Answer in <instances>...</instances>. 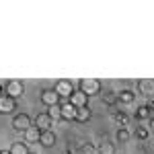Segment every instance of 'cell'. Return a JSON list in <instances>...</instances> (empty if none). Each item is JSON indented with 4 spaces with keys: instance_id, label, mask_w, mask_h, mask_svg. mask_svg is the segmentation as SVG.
<instances>
[{
    "instance_id": "cell-21",
    "label": "cell",
    "mask_w": 154,
    "mask_h": 154,
    "mask_svg": "<svg viewBox=\"0 0 154 154\" xmlns=\"http://www.w3.org/2000/svg\"><path fill=\"white\" fill-rule=\"evenodd\" d=\"M48 115L51 117V121H60V119H62V105L49 107V109H48Z\"/></svg>"
},
{
    "instance_id": "cell-13",
    "label": "cell",
    "mask_w": 154,
    "mask_h": 154,
    "mask_svg": "<svg viewBox=\"0 0 154 154\" xmlns=\"http://www.w3.org/2000/svg\"><path fill=\"white\" fill-rule=\"evenodd\" d=\"M11 154H31V150H29V144L23 142V140H19V142H12L11 144V150H8Z\"/></svg>"
},
{
    "instance_id": "cell-8",
    "label": "cell",
    "mask_w": 154,
    "mask_h": 154,
    "mask_svg": "<svg viewBox=\"0 0 154 154\" xmlns=\"http://www.w3.org/2000/svg\"><path fill=\"white\" fill-rule=\"evenodd\" d=\"M51 123H54V121H51V117L48 115V111L37 113L35 119H33V125H35V128H39L41 131H48L49 128H51Z\"/></svg>"
},
{
    "instance_id": "cell-10",
    "label": "cell",
    "mask_w": 154,
    "mask_h": 154,
    "mask_svg": "<svg viewBox=\"0 0 154 154\" xmlns=\"http://www.w3.org/2000/svg\"><path fill=\"white\" fill-rule=\"evenodd\" d=\"M68 101H70V103L76 107V109H80V107H86V105H88V97L84 95L80 88H76V91H74V95H72Z\"/></svg>"
},
{
    "instance_id": "cell-9",
    "label": "cell",
    "mask_w": 154,
    "mask_h": 154,
    "mask_svg": "<svg viewBox=\"0 0 154 154\" xmlns=\"http://www.w3.org/2000/svg\"><path fill=\"white\" fill-rule=\"evenodd\" d=\"M76 113H78V109L72 105L70 101H66L62 105V119L64 121H76Z\"/></svg>"
},
{
    "instance_id": "cell-20",
    "label": "cell",
    "mask_w": 154,
    "mask_h": 154,
    "mask_svg": "<svg viewBox=\"0 0 154 154\" xmlns=\"http://www.w3.org/2000/svg\"><path fill=\"white\" fill-rule=\"evenodd\" d=\"M99 154H115V146L109 142V140H103V142L99 144Z\"/></svg>"
},
{
    "instance_id": "cell-12",
    "label": "cell",
    "mask_w": 154,
    "mask_h": 154,
    "mask_svg": "<svg viewBox=\"0 0 154 154\" xmlns=\"http://www.w3.org/2000/svg\"><path fill=\"white\" fill-rule=\"evenodd\" d=\"M39 144H41L43 148H51V146H56V134H54L51 130H48V131H41Z\"/></svg>"
},
{
    "instance_id": "cell-7",
    "label": "cell",
    "mask_w": 154,
    "mask_h": 154,
    "mask_svg": "<svg viewBox=\"0 0 154 154\" xmlns=\"http://www.w3.org/2000/svg\"><path fill=\"white\" fill-rule=\"evenodd\" d=\"M138 91H140L146 99L154 101V80L152 78H142V80H138Z\"/></svg>"
},
{
    "instance_id": "cell-26",
    "label": "cell",
    "mask_w": 154,
    "mask_h": 154,
    "mask_svg": "<svg viewBox=\"0 0 154 154\" xmlns=\"http://www.w3.org/2000/svg\"><path fill=\"white\" fill-rule=\"evenodd\" d=\"M0 154H2V152H0Z\"/></svg>"
},
{
    "instance_id": "cell-5",
    "label": "cell",
    "mask_w": 154,
    "mask_h": 154,
    "mask_svg": "<svg viewBox=\"0 0 154 154\" xmlns=\"http://www.w3.org/2000/svg\"><path fill=\"white\" fill-rule=\"evenodd\" d=\"M39 99H41V103H43V105L48 107H56V105H60V99H62V97L58 95V93H56V91H54V88H43V91H41V97H39Z\"/></svg>"
},
{
    "instance_id": "cell-6",
    "label": "cell",
    "mask_w": 154,
    "mask_h": 154,
    "mask_svg": "<svg viewBox=\"0 0 154 154\" xmlns=\"http://www.w3.org/2000/svg\"><path fill=\"white\" fill-rule=\"evenodd\" d=\"M17 111V101L8 95L0 97V115H12Z\"/></svg>"
},
{
    "instance_id": "cell-23",
    "label": "cell",
    "mask_w": 154,
    "mask_h": 154,
    "mask_svg": "<svg viewBox=\"0 0 154 154\" xmlns=\"http://www.w3.org/2000/svg\"><path fill=\"white\" fill-rule=\"evenodd\" d=\"M148 125H150V128L154 130V117H150V119H148Z\"/></svg>"
},
{
    "instance_id": "cell-27",
    "label": "cell",
    "mask_w": 154,
    "mask_h": 154,
    "mask_svg": "<svg viewBox=\"0 0 154 154\" xmlns=\"http://www.w3.org/2000/svg\"><path fill=\"white\" fill-rule=\"evenodd\" d=\"M31 154H33V152H31Z\"/></svg>"
},
{
    "instance_id": "cell-14",
    "label": "cell",
    "mask_w": 154,
    "mask_h": 154,
    "mask_svg": "<svg viewBox=\"0 0 154 154\" xmlns=\"http://www.w3.org/2000/svg\"><path fill=\"white\" fill-rule=\"evenodd\" d=\"M134 117L138 119V121H144V119H150V117H154V113H152V109H150L148 105H140L138 109H136Z\"/></svg>"
},
{
    "instance_id": "cell-22",
    "label": "cell",
    "mask_w": 154,
    "mask_h": 154,
    "mask_svg": "<svg viewBox=\"0 0 154 154\" xmlns=\"http://www.w3.org/2000/svg\"><path fill=\"white\" fill-rule=\"evenodd\" d=\"M148 136H150L148 128H136V138L138 140H148Z\"/></svg>"
},
{
    "instance_id": "cell-1",
    "label": "cell",
    "mask_w": 154,
    "mask_h": 154,
    "mask_svg": "<svg viewBox=\"0 0 154 154\" xmlns=\"http://www.w3.org/2000/svg\"><path fill=\"white\" fill-rule=\"evenodd\" d=\"M78 88H80V91H82L88 99L103 93V84H101V80H97V78H80Z\"/></svg>"
},
{
    "instance_id": "cell-15",
    "label": "cell",
    "mask_w": 154,
    "mask_h": 154,
    "mask_svg": "<svg viewBox=\"0 0 154 154\" xmlns=\"http://www.w3.org/2000/svg\"><path fill=\"white\" fill-rule=\"evenodd\" d=\"M117 99H119V103L130 105V103H134V101H136V93H134V91H130V88H123L121 93H117Z\"/></svg>"
},
{
    "instance_id": "cell-19",
    "label": "cell",
    "mask_w": 154,
    "mask_h": 154,
    "mask_svg": "<svg viewBox=\"0 0 154 154\" xmlns=\"http://www.w3.org/2000/svg\"><path fill=\"white\" fill-rule=\"evenodd\" d=\"M130 138H131V134L128 128H119L117 134H115V140H117L119 144H125V142H130Z\"/></svg>"
},
{
    "instance_id": "cell-11",
    "label": "cell",
    "mask_w": 154,
    "mask_h": 154,
    "mask_svg": "<svg viewBox=\"0 0 154 154\" xmlns=\"http://www.w3.org/2000/svg\"><path fill=\"white\" fill-rule=\"evenodd\" d=\"M23 138H25V142H27V144H35V142L39 144V138H41V130L33 125V128H29V130L23 134Z\"/></svg>"
},
{
    "instance_id": "cell-17",
    "label": "cell",
    "mask_w": 154,
    "mask_h": 154,
    "mask_svg": "<svg viewBox=\"0 0 154 154\" xmlns=\"http://www.w3.org/2000/svg\"><path fill=\"white\" fill-rule=\"evenodd\" d=\"M101 97H103V103H105V105H109V107H113V105H117V103H119L117 93H113V91H105Z\"/></svg>"
},
{
    "instance_id": "cell-16",
    "label": "cell",
    "mask_w": 154,
    "mask_h": 154,
    "mask_svg": "<svg viewBox=\"0 0 154 154\" xmlns=\"http://www.w3.org/2000/svg\"><path fill=\"white\" fill-rule=\"evenodd\" d=\"M91 117H93V111H91V107H88V105L80 107L78 113H76V121H78V123H86Z\"/></svg>"
},
{
    "instance_id": "cell-24",
    "label": "cell",
    "mask_w": 154,
    "mask_h": 154,
    "mask_svg": "<svg viewBox=\"0 0 154 154\" xmlns=\"http://www.w3.org/2000/svg\"><path fill=\"white\" fill-rule=\"evenodd\" d=\"M148 107L152 109V113H154V101H150V103H148Z\"/></svg>"
},
{
    "instance_id": "cell-2",
    "label": "cell",
    "mask_w": 154,
    "mask_h": 154,
    "mask_svg": "<svg viewBox=\"0 0 154 154\" xmlns=\"http://www.w3.org/2000/svg\"><path fill=\"white\" fill-rule=\"evenodd\" d=\"M4 95L12 97L14 101H17L19 97H23L25 95L23 80H19V78H11V80H6V84H4Z\"/></svg>"
},
{
    "instance_id": "cell-4",
    "label": "cell",
    "mask_w": 154,
    "mask_h": 154,
    "mask_svg": "<svg viewBox=\"0 0 154 154\" xmlns=\"http://www.w3.org/2000/svg\"><path fill=\"white\" fill-rule=\"evenodd\" d=\"M12 128L17 131H27L29 128H33V119L29 117L27 113H17L14 117H12Z\"/></svg>"
},
{
    "instance_id": "cell-25",
    "label": "cell",
    "mask_w": 154,
    "mask_h": 154,
    "mask_svg": "<svg viewBox=\"0 0 154 154\" xmlns=\"http://www.w3.org/2000/svg\"><path fill=\"white\" fill-rule=\"evenodd\" d=\"M4 95V86H2V84H0V97Z\"/></svg>"
},
{
    "instance_id": "cell-3",
    "label": "cell",
    "mask_w": 154,
    "mask_h": 154,
    "mask_svg": "<svg viewBox=\"0 0 154 154\" xmlns=\"http://www.w3.org/2000/svg\"><path fill=\"white\" fill-rule=\"evenodd\" d=\"M54 91L58 93L62 99H70L72 95H74V84H72V80H68V78H60L58 82H56V86H54Z\"/></svg>"
},
{
    "instance_id": "cell-18",
    "label": "cell",
    "mask_w": 154,
    "mask_h": 154,
    "mask_svg": "<svg viewBox=\"0 0 154 154\" xmlns=\"http://www.w3.org/2000/svg\"><path fill=\"white\" fill-rule=\"evenodd\" d=\"M113 119H115V123H117L119 128H128V123H130L128 113H123V111H115L113 113Z\"/></svg>"
}]
</instances>
